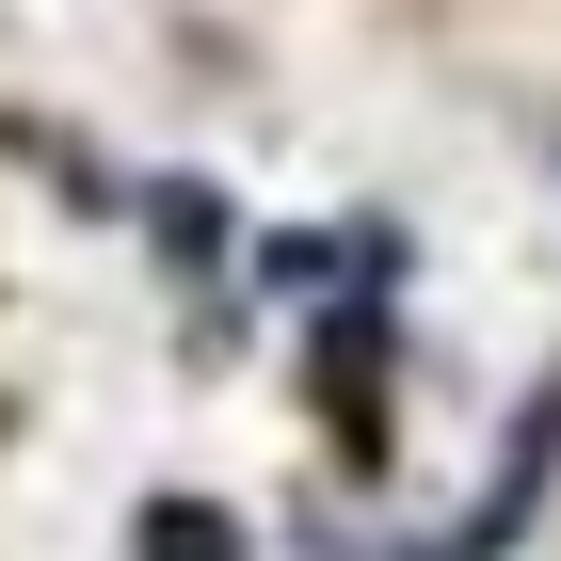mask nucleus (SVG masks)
<instances>
[{"mask_svg":"<svg viewBox=\"0 0 561 561\" xmlns=\"http://www.w3.org/2000/svg\"><path fill=\"white\" fill-rule=\"evenodd\" d=\"M145 561H225V529H209V514H176V529H145Z\"/></svg>","mask_w":561,"mask_h":561,"instance_id":"obj_1","label":"nucleus"}]
</instances>
